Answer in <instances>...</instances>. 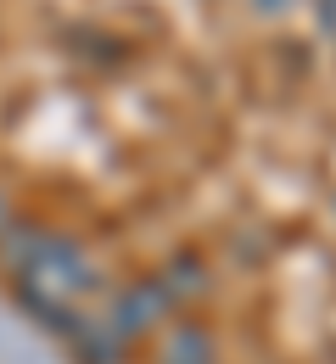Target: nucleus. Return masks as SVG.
<instances>
[{
    "label": "nucleus",
    "mask_w": 336,
    "mask_h": 364,
    "mask_svg": "<svg viewBox=\"0 0 336 364\" xmlns=\"http://www.w3.org/2000/svg\"><path fill=\"white\" fill-rule=\"evenodd\" d=\"M0 219H6V202H0Z\"/></svg>",
    "instance_id": "6"
},
{
    "label": "nucleus",
    "mask_w": 336,
    "mask_h": 364,
    "mask_svg": "<svg viewBox=\"0 0 336 364\" xmlns=\"http://www.w3.org/2000/svg\"><path fill=\"white\" fill-rule=\"evenodd\" d=\"M207 336H202V325H180L168 342H163V364H207Z\"/></svg>",
    "instance_id": "3"
},
{
    "label": "nucleus",
    "mask_w": 336,
    "mask_h": 364,
    "mask_svg": "<svg viewBox=\"0 0 336 364\" xmlns=\"http://www.w3.org/2000/svg\"><path fill=\"white\" fill-rule=\"evenodd\" d=\"M96 286V269L67 247V241H40L34 252H28V264H23V291H28V303L34 309H45V314H62L79 291H90Z\"/></svg>",
    "instance_id": "1"
},
{
    "label": "nucleus",
    "mask_w": 336,
    "mask_h": 364,
    "mask_svg": "<svg viewBox=\"0 0 336 364\" xmlns=\"http://www.w3.org/2000/svg\"><path fill=\"white\" fill-rule=\"evenodd\" d=\"M325 23H331V28H336V0H325Z\"/></svg>",
    "instance_id": "4"
},
{
    "label": "nucleus",
    "mask_w": 336,
    "mask_h": 364,
    "mask_svg": "<svg viewBox=\"0 0 336 364\" xmlns=\"http://www.w3.org/2000/svg\"><path fill=\"white\" fill-rule=\"evenodd\" d=\"M258 6H264V11H281V6H286V0H258Z\"/></svg>",
    "instance_id": "5"
},
{
    "label": "nucleus",
    "mask_w": 336,
    "mask_h": 364,
    "mask_svg": "<svg viewBox=\"0 0 336 364\" xmlns=\"http://www.w3.org/2000/svg\"><path fill=\"white\" fill-rule=\"evenodd\" d=\"M157 314H163V286H135L118 309V336H141Z\"/></svg>",
    "instance_id": "2"
}]
</instances>
